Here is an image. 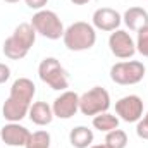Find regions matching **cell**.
<instances>
[{
	"label": "cell",
	"mask_w": 148,
	"mask_h": 148,
	"mask_svg": "<svg viewBox=\"0 0 148 148\" xmlns=\"http://www.w3.org/2000/svg\"><path fill=\"white\" fill-rule=\"evenodd\" d=\"M136 52H140L143 57H148V26L138 31L136 38Z\"/></svg>",
	"instance_id": "19"
},
{
	"label": "cell",
	"mask_w": 148,
	"mask_h": 148,
	"mask_svg": "<svg viewBox=\"0 0 148 148\" xmlns=\"http://www.w3.org/2000/svg\"><path fill=\"white\" fill-rule=\"evenodd\" d=\"M109 48L117 59H131L136 53V43L124 29H115L109 36Z\"/></svg>",
	"instance_id": "8"
},
{
	"label": "cell",
	"mask_w": 148,
	"mask_h": 148,
	"mask_svg": "<svg viewBox=\"0 0 148 148\" xmlns=\"http://www.w3.org/2000/svg\"><path fill=\"white\" fill-rule=\"evenodd\" d=\"M90 148H109V147H107V145L103 143V145H91Z\"/></svg>",
	"instance_id": "24"
},
{
	"label": "cell",
	"mask_w": 148,
	"mask_h": 148,
	"mask_svg": "<svg viewBox=\"0 0 148 148\" xmlns=\"http://www.w3.org/2000/svg\"><path fill=\"white\" fill-rule=\"evenodd\" d=\"M110 107V95L105 88L95 86L79 97V112L83 115H98Z\"/></svg>",
	"instance_id": "7"
},
{
	"label": "cell",
	"mask_w": 148,
	"mask_h": 148,
	"mask_svg": "<svg viewBox=\"0 0 148 148\" xmlns=\"http://www.w3.org/2000/svg\"><path fill=\"white\" fill-rule=\"evenodd\" d=\"M53 115L59 119H71L79 110V95L74 91H64L60 97L53 100L52 105Z\"/></svg>",
	"instance_id": "10"
},
{
	"label": "cell",
	"mask_w": 148,
	"mask_h": 148,
	"mask_svg": "<svg viewBox=\"0 0 148 148\" xmlns=\"http://www.w3.org/2000/svg\"><path fill=\"white\" fill-rule=\"evenodd\" d=\"M124 24L131 29V31H140L145 26H148V12L141 7H129L124 16H122Z\"/></svg>",
	"instance_id": "13"
},
{
	"label": "cell",
	"mask_w": 148,
	"mask_h": 148,
	"mask_svg": "<svg viewBox=\"0 0 148 148\" xmlns=\"http://www.w3.org/2000/svg\"><path fill=\"white\" fill-rule=\"evenodd\" d=\"M24 2L29 9H35V10H41L48 3V0H24Z\"/></svg>",
	"instance_id": "21"
},
{
	"label": "cell",
	"mask_w": 148,
	"mask_h": 148,
	"mask_svg": "<svg viewBox=\"0 0 148 148\" xmlns=\"http://www.w3.org/2000/svg\"><path fill=\"white\" fill-rule=\"evenodd\" d=\"M3 2H7V3H17L19 0H3Z\"/></svg>",
	"instance_id": "25"
},
{
	"label": "cell",
	"mask_w": 148,
	"mask_h": 148,
	"mask_svg": "<svg viewBox=\"0 0 148 148\" xmlns=\"http://www.w3.org/2000/svg\"><path fill=\"white\" fill-rule=\"evenodd\" d=\"M9 77H10V69H9V66H5V64L0 62V84H3Z\"/></svg>",
	"instance_id": "22"
},
{
	"label": "cell",
	"mask_w": 148,
	"mask_h": 148,
	"mask_svg": "<svg viewBox=\"0 0 148 148\" xmlns=\"http://www.w3.org/2000/svg\"><path fill=\"white\" fill-rule=\"evenodd\" d=\"M31 26L38 35L48 38V40H59L64 36V31H66L60 17L53 10H47V9L38 10L33 16Z\"/></svg>",
	"instance_id": "5"
},
{
	"label": "cell",
	"mask_w": 148,
	"mask_h": 148,
	"mask_svg": "<svg viewBox=\"0 0 148 148\" xmlns=\"http://www.w3.org/2000/svg\"><path fill=\"white\" fill-rule=\"evenodd\" d=\"M28 115H29L31 122L36 124V126H48L53 121V117H55L52 107L47 102H35V103H31Z\"/></svg>",
	"instance_id": "14"
},
{
	"label": "cell",
	"mask_w": 148,
	"mask_h": 148,
	"mask_svg": "<svg viewBox=\"0 0 148 148\" xmlns=\"http://www.w3.org/2000/svg\"><path fill=\"white\" fill-rule=\"evenodd\" d=\"M145 64L140 60H126V62H117L110 67V79L115 84L129 86V84H138L145 77Z\"/></svg>",
	"instance_id": "6"
},
{
	"label": "cell",
	"mask_w": 148,
	"mask_h": 148,
	"mask_svg": "<svg viewBox=\"0 0 148 148\" xmlns=\"http://www.w3.org/2000/svg\"><path fill=\"white\" fill-rule=\"evenodd\" d=\"M93 28L97 29H102V31H115L121 23H122V17L121 14L110 9V7H100L93 12Z\"/></svg>",
	"instance_id": "12"
},
{
	"label": "cell",
	"mask_w": 148,
	"mask_h": 148,
	"mask_svg": "<svg viewBox=\"0 0 148 148\" xmlns=\"http://www.w3.org/2000/svg\"><path fill=\"white\" fill-rule=\"evenodd\" d=\"M93 127L102 133L114 131L119 127V117H115L114 114H109V112H102L93 117Z\"/></svg>",
	"instance_id": "16"
},
{
	"label": "cell",
	"mask_w": 148,
	"mask_h": 148,
	"mask_svg": "<svg viewBox=\"0 0 148 148\" xmlns=\"http://www.w3.org/2000/svg\"><path fill=\"white\" fill-rule=\"evenodd\" d=\"M62 40L71 52H84L97 43V33L91 24L84 21H77L64 31Z\"/></svg>",
	"instance_id": "3"
},
{
	"label": "cell",
	"mask_w": 148,
	"mask_h": 148,
	"mask_svg": "<svg viewBox=\"0 0 148 148\" xmlns=\"http://www.w3.org/2000/svg\"><path fill=\"white\" fill-rule=\"evenodd\" d=\"M136 134L141 140H148V112L143 119L138 121V124H136Z\"/></svg>",
	"instance_id": "20"
},
{
	"label": "cell",
	"mask_w": 148,
	"mask_h": 148,
	"mask_svg": "<svg viewBox=\"0 0 148 148\" xmlns=\"http://www.w3.org/2000/svg\"><path fill=\"white\" fill-rule=\"evenodd\" d=\"M24 148H50V133H47V131L31 133Z\"/></svg>",
	"instance_id": "18"
},
{
	"label": "cell",
	"mask_w": 148,
	"mask_h": 148,
	"mask_svg": "<svg viewBox=\"0 0 148 148\" xmlns=\"http://www.w3.org/2000/svg\"><path fill=\"white\" fill-rule=\"evenodd\" d=\"M74 5H84V3H88L90 0H71Z\"/></svg>",
	"instance_id": "23"
},
{
	"label": "cell",
	"mask_w": 148,
	"mask_h": 148,
	"mask_svg": "<svg viewBox=\"0 0 148 148\" xmlns=\"http://www.w3.org/2000/svg\"><path fill=\"white\" fill-rule=\"evenodd\" d=\"M69 141L74 148H90L93 143V131L86 126H77L69 133Z\"/></svg>",
	"instance_id": "15"
},
{
	"label": "cell",
	"mask_w": 148,
	"mask_h": 148,
	"mask_svg": "<svg viewBox=\"0 0 148 148\" xmlns=\"http://www.w3.org/2000/svg\"><path fill=\"white\" fill-rule=\"evenodd\" d=\"M31 133L28 127L21 126L19 122H9L0 129V138L9 147H24L29 140Z\"/></svg>",
	"instance_id": "11"
},
{
	"label": "cell",
	"mask_w": 148,
	"mask_h": 148,
	"mask_svg": "<svg viewBox=\"0 0 148 148\" xmlns=\"http://www.w3.org/2000/svg\"><path fill=\"white\" fill-rule=\"evenodd\" d=\"M115 112L124 122H138L143 117V100L138 95H127L115 102Z\"/></svg>",
	"instance_id": "9"
},
{
	"label": "cell",
	"mask_w": 148,
	"mask_h": 148,
	"mask_svg": "<svg viewBox=\"0 0 148 148\" xmlns=\"http://www.w3.org/2000/svg\"><path fill=\"white\" fill-rule=\"evenodd\" d=\"M38 76L52 90L62 91V90L69 88L67 73H66V69L60 66V62L55 57H47V59H43L40 62V66H38Z\"/></svg>",
	"instance_id": "4"
},
{
	"label": "cell",
	"mask_w": 148,
	"mask_h": 148,
	"mask_svg": "<svg viewBox=\"0 0 148 148\" xmlns=\"http://www.w3.org/2000/svg\"><path fill=\"white\" fill-rule=\"evenodd\" d=\"M36 93V86L31 79L28 77H19L12 83L10 86V95L5 100L2 114L9 122H19L23 121L31 107L33 97Z\"/></svg>",
	"instance_id": "1"
},
{
	"label": "cell",
	"mask_w": 148,
	"mask_h": 148,
	"mask_svg": "<svg viewBox=\"0 0 148 148\" xmlns=\"http://www.w3.org/2000/svg\"><path fill=\"white\" fill-rule=\"evenodd\" d=\"M105 145L109 148H126L127 147V134L122 129H114L109 131L105 136Z\"/></svg>",
	"instance_id": "17"
},
{
	"label": "cell",
	"mask_w": 148,
	"mask_h": 148,
	"mask_svg": "<svg viewBox=\"0 0 148 148\" xmlns=\"http://www.w3.org/2000/svg\"><path fill=\"white\" fill-rule=\"evenodd\" d=\"M36 31L31 23H21L14 33L3 41V55L10 60H21L28 55L31 47L35 45Z\"/></svg>",
	"instance_id": "2"
}]
</instances>
